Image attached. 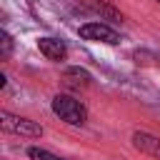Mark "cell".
<instances>
[{
  "label": "cell",
  "mask_w": 160,
  "mask_h": 160,
  "mask_svg": "<svg viewBox=\"0 0 160 160\" xmlns=\"http://www.w3.org/2000/svg\"><path fill=\"white\" fill-rule=\"evenodd\" d=\"M52 112H55L62 122H68V125H82V122L88 120L85 105H82L80 100L70 98V95H55V98H52Z\"/></svg>",
  "instance_id": "cell-1"
},
{
  "label": "cell",
  "mask_w": 160,
  "mask_h": 160,
  "mask_svg": "<svg viewBox=\"0 0 160 160\" xmlns=\"http://www.w3.org/2000/svg\"><path fill=\"white\" fill-rule=\"evenodd\" d=\"M0 125L5 132H12V135H22V138H42V125L28 120V118H20V115H12L8 110L0 112Z\"/></svg>",
  "instance_id": "cell-2"
},
{
  "label": "cell",
  "mask_w": 160,
  "mask_h": 160,
  "mask_svg": "<svg viewBox=\"0 0 160 160\" xmlns=\"http://www.w3.org/2000/svg\"><path fill=\"white\" fill-rule=\"evenodd\" d=\"M78 35L82 40H90V42H105V45H118L120 42V35L105 22H85V25L78 28Z\"/></svg>",
  "instance_id": "cell-3"
},
{
  "label": "cell",
  "mask_w": 160,
  "mask_h": 160,
  "mask_svg": "<svg viewBox=\"0 0 160 160\" xmlns=\"http://www.w3.org/2000/svg\"><path fill=\"white\" fill-rule=\"evenodd\" d=\"M38 48H40V52H42L48 60H52V62H62V60L68 58V48H65L62 40H55V38H40V40H38Z\"/></svg>",
  "instance_id": "cell-4"
},
{
  "label": "cell",
  "mask_w": 160,
  "mask_h": 160,
  "mask_svg": "<svg viewBox=\"0 0 160 160\" xmlns=\"http://www.w3.org/2000/svg\"><path fill=\"white\" fill-rule=\"evenodd\" d=\"M132 145H135L138 150L152 155V158H160V138H155V135H150V132H142V130L132 132Z\"/></svg>",
  "instance_id": "cell-5"
},
{
  "label": "cell",
  "mask_w": 160,
  "mask_h": 160,
  "mask_svg": "<svg viewBox=\"0 0 160 160\" xmlns=\"http://www.w3.org/2000/svg\"><path fill=\"white\" fill-rule=\"evenodd\" d=\"M82 5L85 8H90L92 12H98V15H102V18H108V20H122V15H120V10H115L108 0H82Z\"/></svg>",
  "instance_id": "cell-6"
},
{
  "label": "cell",
  "mask_w": 160,
  "mask_h": 160,
  "mask_svg": "<svg viewBox=\"0 0 160 160\" xmlns=\"http://www.w3.org/2000/svg\"><path fill=\"white\" fill-rule=\"evenodd\" d=\"M90 72L88 70H82V68H68L65 70V82L68 85H75V88H80V85H90Z\"/></svg>",
  "instance_id": "cell-7"
},
{
  "label": "cell",
  "mask_w": 160,
  "mask_h": 160,
  "mask_svg": "<svg viewBox=\"0 0 160 160\" xmlns=\"http://www.w3.org/2000/svg\"><path fill=\"white\" fill-rule=\"evenodd\" d=\"M28 158L30 160H65V158H58L55 152H50V150H45V148H28Z\"/></svg>",
  "instance_id": "cell-8"
},
{
  "label": "cell",
  "mask_w": 160,
  "mask_h": 160,
  "mask_svg": "<svg viewBox=\"0 0 160 160\" xmlns=\"http://www.w3.org/2000/svg\"><path fill=\"white\" fill-rule=\"evenodd\" d=\"M0 45H2V58H10V52H12V38L5 30L0 32Z\"/></svg>",
  "instance_id": "cell-9"
},
{
  "label": "cell",
  "mask_w": 160,
  "mask_h": 160,
  "mask_svg": "<svg viewBox=\"0 0 160 160\" xmlns=\"http://www.w3.org/2000/svg\"><path fill=\"white\" fill-rule=\"evenodd\" d=\"M158 2H160V0H158Z\"/></svg>",
  "instance_id": "cell-10"
}]
</instances>
